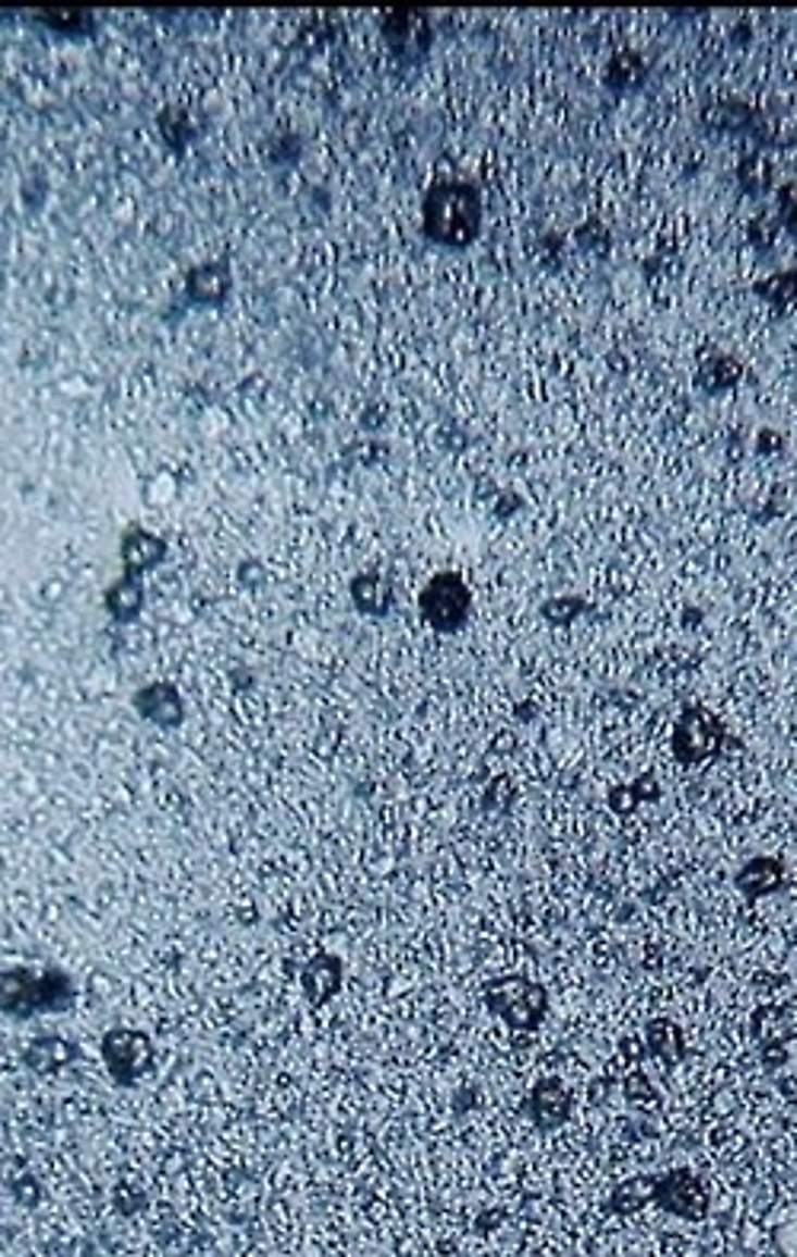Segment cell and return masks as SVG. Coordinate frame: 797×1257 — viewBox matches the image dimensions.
Segmentation results:
<instances>
[{
    "label": "cell",
    "mask_w": 797,
    "mask_h": 1257,
    "mask_svg": "<svg viewBox=\"0 0 797 1257\" xmlns=\"http://www.w3.org/2000/svg\"><path fill=\"white\" fill-rule=\"evenodd\" d=\"M655 1184L657 1174H635V1178L615 1184L610 1200H607V1209L619 1212V1216H635L638 1209L655 1204Z\"/></svg>",
    "instance_id": "obj_20"
},
{
    "label": "cell",
    "mask_w": 797,
    "mask_h": 1257,
    "mask_svg": "<svg viewBox=\"0 0 797 1257\" xmlns=\"http://www.w3.org/2000/svg\"><path fill=\"white\" fill-rule=\"evenodd\" d=\"M779 224L782 231L797 237V183H785L779 189Z\"/></svg>",
    "instance_id": "obj_31"
},
{
    "label": "cell",
    "mask_w": 797,
    "mask_h": 1257,
    "mask_svg": "<svg viewBox=\"0 0 797 1257\" xmlns=\"http://www.w3.org/2000/svg\"><path fill=\"white\" fill-rule=\"evenodd\" d=\"M77 1057H80V1047L67 1037H58V1034H42L23 1047V1066L33 1075H54V1072L67 1069Z\"/></svg>",
    "instance_id": "obj_14"
},
{
    "label": "cell",
    "mask_w": 797,
    "mask_h": 1257,
    "mask_svg": "<svg viewBox=\"0 0 797 1257\" xmlns=\"http://www.w3.org/2000/svg\"><path fill=\"white\" fill-rule=\"evenodd\" d=\"M625 1098L635 1105V1108H645V1105H660V1098H657L655 1085H651V1079L645 1075V1072H632V1075H625Z\"/></svg>",
    "instance_id": "obj_30"
},
{
    "label": "cell",
    "mask_w": 797,
    "mask_h": 1257,
    "mask_svg": "<svg viewBox=\"0 0 797 1257\" xmlns=\"http://www.w3.org/2000/svg\"><path fill=\"white\" fill-rule=\"evenodd\" d=\"M144 600H147V594H144V578L122 575L115 584H109V590H105V597H102V607H105V613H109L112 623L128 626V623H135V620L141 617Z\"/></svg>",
    "instance_id": "obj_16"
},
{
    "label": "cell",
    "mask_w": 797,
    "mask_h": 1257,
    "mask_svg": "<svg viewBox=\"0 0 797 1257\" xmlns=\"http://www.w3.org/2000/svg\"><path fill=\"white\" fill-rule=\"evenodd\" d=\"M660 798V785H657L655 773L638 775L635 782H625V785H615L610 788L607 801L615 814H632L635 808H642L645 801H657Z\"/></svg>",
    "instance_id": "obj_24"
},
{
    "label": "cell",
    "mask_w": 797,
    "mask_h": 1257,
    "mask_svg": "<svg viewBox=\"0 0 797 1257\" xmlns=\"http://www.w3.org/2000/svg\"><path fill=\"white\" fill-rule=\"evenodd\" d=\"M0 1009L7 1018H33V1016H64L77 1003V986L71 973L58 968L29 970V968H7L0 976Z\"/></svg>",
    "instance_id": "obj_2"
},
{
    "label": "cell",
    "mask_w": 797,
    "mask_h": 1257,
    "mask_svg": "<svg viewBox=\"0 0 797 1257\" xmlns=\"http://www.w3.org/2000/svg\"><path fill=\"white\" fill-rule=\"evenodd\" d=\"M424 237L444 249H470L482 234V195L463 179L434 183L422 201Z\"/></svg>",
    "instance_id": "obj_1"
},
{
    "label": "cell",
    "mask_w": 797,
    "mask_h": 1257,
    "mask_svg": "<svg viewBox=\"0 0 797 1257\" xmlns=\"http://www.w3.org/2000/svg\"><path fill=\"white\" fill-rule=\"evenodd\" d=\"M132 706L138 709L141 719H147L150 725L163 727V731H176V727L186 725V699L176 689V683H170V680H153V683L141 686L132 696Z\"/></svg>",
    "instance_id": "obj_9"
},
{
    "label": "cell",
    "mask_w": 797,
    "mask_h": 1257,
    "mask_svg": "<svg viewBox=\"0 0 797 1257\" xmlns=\"http://www.w3.org/2000/svg\"><path fill=\"white\" fill-rule=\"evenodd\" d=\"M779 447H782V435L779 432H759V440H756V453H779Z\"/></svg>",
    "instance_id": "obj_34"
},
{
    "label": "cell",
    "mask_w": 797,
    "mask_h": 1257,
    "mask_svg": "<svg viewBox=\"0 0 797 1257\" xmlns=\"http://www.w3.org/2000/svg\"><path fill=\"white\" fill-rule=\"evenodd\" d=\"M779 231H782V224H779V214H775V217H769V214H759V217H752L750 221V231H747V237H750V242L756 246V249H769V246L775 242V237H779Z\"/></svg>",
    "instance_id": "obj_32"
},
{
    "label": "cell",
    "mask_w": 797,
    "mask_h": 1257,
    "mask_svg": "<svg viewBox=\"0 0 797 1257\" xmlns=\"http://www.w3.org/2000/svg\"><path fill=\"white\" fill-rule=\"evenodd\" d=\"M740 377H744L740 361H734L731 354H714V358L702 361V368H699V374H696V384H699V389L708 393V396H718V393H724V389L737 387Z\"/></svg>",
    "instance_id": "obj_23"
},
{
    "label": "cell",
    "mask_w": 797,
    "mask_h": 1257,
    "mask_svg": "<svg viewBox=\"0 0 797 1257\" xmlns=\"http://www.w3.org/2000/svg\"><path fill=\"white\" fill-rule=\"evenodd\" d=\"M772 179H775V166L765 153H750L740 160V170H737V183L744 195L750 198H762V195L772 192Z\"/></svg>",
    "instance_id": "obj_27"
},
{
    "label": "cell",
    "mask_w": 797,
    "mask_h": 1257,
    "mask_svg": "<svg viewBox=\"0 0 797 1257\" xmlns=\"http://www.w3.org/2000/svg\"><path fill=\"white\" fill-rule=\"evenodd\" d=\"M383 42L399 67H419L431 51V20L424 10H389L379 16Z\"/></svg>",
    "instance_id": "obj_6"
},
{
    "label": "cell",
    "mask_w": 797,
    "mask_h": 1257,
    "mask_svg": "<svg viewBox=\"0 0 797 1257\" xmlns=\"http://www.w3.org/2000/svg\"><path fill=\"white\" fill-rule=\"evenodd\" d=\"M756 297H762L775 313H792L797 307V269L788 272H772L769 278L752 285Z\"/></svg>",
    "instance_id": "obj_25"
},
{
    "label": "cell",
    "mask_w": 797,
    "mask_h": 1257,
    "mask_svg": "<svg viewBox=\"0 0 797 1257\" xmlns=\"http://www.w3.org/2000/svg\"><path fill=\"white\" fill-rule=\"evenodd\" d=\"M36 20L61 39H90L96 33L94 10H36Z\"/></svg>",
    "instance_id": "obj_22"
},
{
    "label": "cell",
    "mask_w": 797,
    "mask_h": 1257,
    "mask_svg": "<svg viewBox=\"0 0 797 1257\" xmlns=\"http://www.w3.org/2000/svg\"><path fill=\"white\" fill-rule=\"evenodd\" d=\"M472 590L460 572H437L419 594V613L440 635H457L470 623Z\"/></svg>",
    "instance_id": "obj_4"
},
{
    "label": "cell",
    "mask_w": 797,
    "mask_h": 1257,
    "mask_svg": "<svg viewBox=\"0 0 797 1257\" xmlns=\"http://www.w3.org/2000/svg\"><path fill=\"white\" fill-rule=\"evenodd\" d=\"M160 135L166 138V145L176 147V150H183V147L191 145L195 132H191L188 112H183V109H163V115H160Z\"/></svg>",
    "instance_id": "obj_28"
},
{
    "label": "cell",
    "mask_w": 797,
    "mask_h": 1257,
    "mask_svg": "<svg viewBox=\"0 0 797 1257\" xmlns=\"http://www.w3.org/2000/svg\"><path fill=\"white\" fill-rule=\"evenodd\" d=\"M119 559H122V575L144 578L166 559V539L141 524H132L119 539Z\"/></svg>",
    "instance_id": "obj_10"
},
{
    "label": "cell",
    "mask_w": 797,
    "mask_h": 1257,
    "mask_svg": "<svg viewBox=\"0 0 797 1257\" xmlns=\"http://www.w3.org/2000/svg\"><path fill=\"white\" fill-rule=\"evenodd\" d=\"M584 610H587V603H584L581 597H556V600H546V603H543V617H546L552 626H568V623L577 620Z\"/></svg>",
    "instance_id": "obj_29"
},
{
    "label": "cell",
    "mask_w": 797,
    "mask_h": 1257,
    "mask_svg": "<svg viewBox=\"0 0 797 1257\" xmlns=\"http://www.w3.org/2000/svg\"><path fill=\"white\" fill-rule=\"evenodd\" d=\"M485 1006L514 1031H536L549 1012V993L539 983L511 973L485 986Z\"/></svg>",
    "instance_id": "obj_3"
},
{
    "label": "cell",
    "mask_w": 797,
    "mask_h": 1257,
    "mask_svg": "<svg viewBox=\"0 0 797 1257\" xmlns=\"http://www.w3.org/2000/svg\"><path fill=\"white\" fill-rule=\"evenodd\" d=\"M655 1204L683 1222H699L711 1209V1197L705 1191L702 1178H696V1171L673 1168V1171L657 1174Z\"/></svg>",
    "instance_id": "obj_8"
},
{
    "label": "cell",
    "mask_w": 797,
    "mask_h": 1257,
    "mask_svg": "<svg viewBox=\"0 0 797 1257\" xmlns=\"http://www.w3.org/2000/svg\"><path fill=\"white\" fill-rule=\"evenodd\" d=\"M648 80V64L638 51H619L612 54L607 67V87L612 94H635Z\"/></svg>",
    "instance_id": "obj_21"
},
{
    "label": "cell",
    "mask_w": 797,
    "mask_h": 1257,
    "mask_svg": "<svg viewBox=\"0 0 797 1257\" xmlns=\"http://www.w3.org/2000/svg\"><path fill=\"white\" fill-rule=\"evenodd\" d=\"M526 1111L533 1117V1123L539 1130H559L568 1123L571 1117V1095L562 1085V1079H539L533 1088H530V1098H526Z\"/></svg>",
    "instance_id": "obj_13"
},
{
    "label": "cell",
    "mask_w": 797,
    "mask_h": 1257,
    "mask_svg": "<svg viewBox=\"0 0 797 1257\" xmlns=\"http://www.w3.org/2000/svg\"><path fill=\"white\" fill-rule=\"evenodd\" d=\"M341 980H345V964L338 955H313L303 970H300V990H303V999L313 1006V1009H323L328 1006L338 990H341Z\"/></svg>",
    "instance_id": "obj_12"
},
{
    "label": "cell",
    "mask_w": 797,
    "mask_h": 1257,
    "mask_svg": "<svg viewBox=\"0 0 797 1257\" xmlns=\"http://www.w3.org/2000/svg\"><path fill=\"white\" fill-rule=\"evenodd\" d=\"M702 122L705 128H711V132H737V135L752 132L759 125L756 112H752L750 105H744V102H718V105L705 109Z\"/></svg>",
    "instance_id": "obj_26"
},
{
    "label": "cell",
    "mask_w": 797,
    "mask_h": 1257,
    "mask_svg": "<svg viewBox=\"0 0 797 1257\" xmlns=\"http://www.w3.org/2000/svg\"><path fill=\"white\" fill-rule=\"evenodd\" d=\"M234 290V275L227 259L201 262L188 269L186 275V303L191 307H224Z\"/></svg>",
    "instance_id": "obj_11"
},
{
    "label": "cell",
    "mask_w": 797,
    "mask_h": 1257,
    "mask_svg": "<svg viewBox=\"0 0 797 1257\" xmlns=\"http://www.w3.org/2000/svg\"><path fill=\"white\" fill-rule=\"evenodd\" d=\"M785 1031H788V1018L782 1016V1009H759L752 1016V1037L762 1050V1063L782 1066L785 1063V1050H782V1041H785Z\"/></svg>",
    "instance_id": "obj_18"
},
{
    "label": "cell",
    "mask_w": 797,
    "mask_h": 1257,
    "mask_svg": "<svg viewBox=\"0 0 797 1257\" xmlns=\"http://www.w3.org/2000/svg\"><path fill=\"white\" fill-rule=\"evenodd\" d=\"M13 1197H16L23 1207H36V1204L42 1200L39 1181H36V1178H23L20 1184H13Z\"/></svg>",
    "instance_id": "obj_33"
},
{
    "label": "cell",
    "mask_w": 797,
    "mask_h": 1257,
    "mask_svg": "<svg viewBox=\"0 0 797 1257\" xmlns=\"http://www.w3.org/2000/svg\"><path fill=\"white\" fill-rule=\"evenodd\" d=\"M734 884H737V891H740L750 904H756V900L775 894V891L785 884V866H782L779 859L759 856V859H750L744 869L734 874Z\"/></svg>",
    "instance_id": "obj_15"
},
{
    "label": "cell",
    "mask_w": 797,
    "mask_h": 1257,
    "mask_svg": "<svg viewBox=\"0 0 797 1257\" xmlns=\"http://www.w3.org/2000/svg\"><path fill=\"white\" fill-rule=\"evenodd\" d=\"M348 590H351V603L358 607V613L374 617V620L389 617V610H393V587H389V581L383 578L379 572H358L351 578Z\"/></svg>",
    "instance_id": "obj_17"
},
{
    "label": "cell",
    "mask_w": 797,
    "mask_h": 1257,
    "mask_svg": "<svg viewBox=\"0 0 797 1257\" xmlns=\"http://www.w3.org/2000/svg\"><path fill=\"white\" fill-rule=\"evenodd\" d=\"M102 1063L115 1088H135L153 1069V1041L138 1028H112L102 1034Z\"/></svg>",
    "instance_id": "obj_5"
},
{
    "label": "cell",
    "mask_w": 797,
    "mask_h": 1257,
    "mask_svg": "<svg viewBox=\"0 0 797 1257\" xmlns=\"http://www.w3.org/2000/svg\"><path fill=\"white\" fill-rule=\"evenodd\" d=\"M645 1044L648 1054L663 1066H676L686 1060V1037L676 1021L670 1018H655L645 1024Z\"/></svg>",
    "instance_id": "obj_19"
},
{
    "label": "cell",
    "mask_w": 797,
    "mask_h": 1257,
    "mask_svg": "<svg viewBox=\"0 0 797 1257\" xmlns=\"http://www.w3.org/2000/svg\"><path fill=\"white\" fill-rule=\"evenodd\" d=\"M721 737H724V731H721V722L714 719L711 709L686 706L673 725L670 747H673V757L680 767H699L721 747Z\"/></svg>",
    "instance_id": "obj_7"
}]
</instances>
